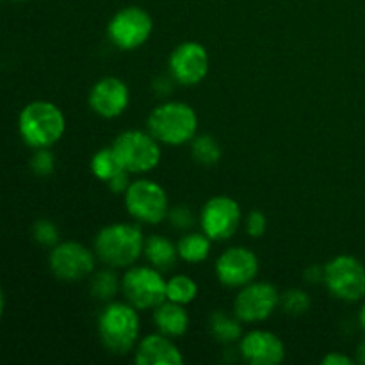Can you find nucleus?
<instances>
[{
	"label": "nucleus",
	"mask_w": 365,
	"mask_h": 365,
	"mask_svg": "<svg viewBox=\"0 0 365 365\" xmlns=\"http://www.w3.org/2000/svg\"><path fill=\"white\" fill-rule=\"evenodd\" d=\"M20 135L32 148H50L66 130L64 114L56 103L38 100L24 107L18 118Z\"/></svg>",
	"instance_id": "1"
},
{
	"label": "nucleus",
	"mask_w": 365,
	"mask_h": 365,
	"mask_svg": "<svg viewBox=\"0 0 365 365\" xmlns=\"http://www.w3.org/2000/svg\"><path fill=\"white\" fill-rule=\"evenodd\" d=\"M141 323L138 309L130 303L114 302L98 317V334L102 344L114 355H127L138 344Z\"/></svg>",
	"instance_id": "2"
},
{
	"label": "nucleus",
	"mask_w": 365,
	"mask_h": 365,
	"mask_svg": "<svg viewBox=\"0 0 365 365\" xmlns=\"http://www.w3.org/2000/svg\"><path fill=\"white\" fill-rule=\"evenodd\" d=\"M145 252L141 228L130 223H114L102 228L95 239V253L110 267L132 266Z\"/></svg>",
	"instance_id": "3"
},
{
	"label": "nucleus",
	"mask_w": 365,
	"mask_h": 365,
	"mask_svg": "<svg viewBox=\"0 0 365 365\" xmlns=\"http://www.w3.org/2000/svg\"><path fill=\"white\" fill-rule=\"evenodd\" d=\"M148 130L164 145L178 146L195 139L198 130V116L195 109L184 102H166L152 110Z\"/></svg>",
	"instance_id": "4"
},
{
	"label": "nucleus",
	"mask_w": 365,
	"mask_h": 365,
	"mask_svg": "<svg viewBox=\"0 0 365 365\" xmlns=\"http://www.w3.org/2000/svg\"><path fill=\"white\" fill-rule=\"evenodd\" d=\"M324 285L334 298L355 303L365 298V266L351 255H339L324 266Z\"/></svg>",
	"instance_id": "5"
},
{
	"label": "nucleus",
	"mask_w": 365,
	"mask_h": 365,
	"mask_svg": "<svg viewBox=\"0 0 365 365\" xmlns=\"http://www.w3.org/2000/svg\"><path fill=\"white\" fill-rule=\"evenodd\" d=\"M121 291L138 310L157 309L166 302V280L157 267L134 266L121 278Z\"/></svg>",
	"instance_id": "6"
},
{
	"label": "nucleus",
	"mask_w": 365,
	"mask_h": 365,
	"mask_svg": "<svg viewBox=\"0 0 365 365\" xmlns=\"http://www.w3.org/2000/svg\"><path fill=\"white\" fill-rule=\"evenodd\" d=\"M121 164L128 173H146L159 166V141L152 134L141 130L121 132L113 145Z\"/></svg>",
	"instance_id": "7"
},
{
	"label": "nucleus",
	"mask_w": 365,
	"mask_h": 365,
	"mask_svg": "<svg viewBox=\"0 0 365 365\" xmlns=\"http://www.w3.org/2000/svg\"><path fill=\"white\" fill-rule=\"evenodd\" d=\"M125 205L134 220L148 225L160 223L170 214L166 191L148 178L130 182L125 192Z\"/></svg>",
	"instance_id": "8"
},
{
	"label": "nucleus",
	"mask_w": 365,
	"mask_h": 365,
	"mask_svg": "<svg viewBox=\"0 0 365 365\" xmlns=\"http://www.w3.org/2000/svg\"><path fill=\"white\" fill-rule=\"evenodd\" d=\"M152 31V16L138 6L120 9L107 25V36L121 50H135L145 45Z\"/></svg>",
	"instance_id": "9"
},
{
	"label": "nucleus",
	"mask_w": 365,
	"mask_h": 365,
	"mask_svg": "<svg viewBox=\"0 0 365 365\" xmlns=\"http://www.w3.org/2000/svg\"><path fill=\"white\" fill-rule=\"evenodd\" d=\"M280 305L277 287L267 282H255L245 285L234 299V314L242 323H260L273 316Z\"/></svg>",
	"instance_id": "10"
},
{
	"label": "nucleus",
	"mask_w": 365,
	"mask_h": 365,
	"mask_svg": "<svg viewBox=\"0 0 365 365\" xmlns=\"http://www.w3.org/2000/svg\"><path fill=\"white\" fill-rule=\"evenodd\" d=\"M200 223L210 241H227L241 225V207L230 196H214L203 205Z\"/></svg>",
	"instance_id": "11"
},
{
	"label": "nucleus",
	"mask_w": 365,
	"mask_h": 365,
	"mask_svg": "<svg viewBox=\"0 0 365 365\" xmlns=\"http://www.w3.org/2000/svg\"><path fill=\"white\" fill-rule=\"evenodd\" d=\"M52 273L63 282H81L95 269V253L78 242H61L50 252Z\"/></svg>",
	"instance_id": "12"
},
{
	"label": "nucleus",
	"mask_w": 365,
	"mask_h": 365,
	"mask_svg": "<svg viewBox=\"0 0 365 365\" xmlns=\"http://www.w3.org/2000/svg\"><path fill=\"white\" fill-rule=\"evenodd\" d=\"M170 71L180 84H200L209 73V52L202 43H182L171 52Z\"/></svg>",
	"instance_id": "13"
},
{
	"label": "nucleus",
	"mask_w": 365,
	"mask_h": 365,
	"mask_svg": "<svg viewBox=\"0 0 365 365\" xmlns=\"http://www.w3.org/2000/svg\"><path fill=\"white\" fill-rule=\"evenodd\" d=\"M216 274L227 287H245L259 274V259L252 250L234 246L221 253L216 262Z\"/></svg>",
	"instance_id": "14"
},
{
	"label": "nucleus",
	"mask_w": 365,
	"mask_h": 365,
	"mask_svg": "<svg viewBox=\"0 0 365 365\" xmlns=\"http://www.w3.org/2000/svg\"><path fill=\"white\" fill-rule=\"evenodd\" d=\"M130 102L128 86L118 77H103L89 93V106L102 118H116Z\"/></svg>",
	"instance_id": "15"
},
{
	"label": "nucleus",
	"mask_w": 365,
	"mask_h": 365,
	"mask_svg": "<svg viewBox=\"0 0 365 365\" xmlns=\"http://www.w3.org/2000/svg\"><path fill=\"white\" fill-rule=\"evenodd\" d=\"M242 359L252 365H278L285 359V346L274 334L253 330L241 339Z\"/></svg>",
	"instance_id": "16"
},
{
	"label": "nucleus",
	"mask_w": 365,
	"mask_h": 365,
	"mask_svg": "<svg viewBox=\"0 0 365 365\" xmlns=\"http://www.w3.org/2000/svg\"><path fill=\"white\" fill-rule=\"evenodd\" d=\"M135 364L139 365H182V356L178 346L171 337L164 334H152L143 339L135 348Z\"/></svg>",
	"instance_id": "17"
},
{
	"label": "nucleus",
	"mask_w": 365,
	"mask_h": 365,
	"mask_svg": "<svg viewBox=\"0 0 365 365\" xmlns=\"http://www.w3.org/2000/svg\"><path fill=\"white\" fill-rule=\"evenodd\" d=\"M153 321H155L160 334L168 335L171 339L182 337L189 328V316L185 312L184 305L173 303L170 299H166V302L157 307Z\"/></svg>",
	"instance_id": "18"
},
{
	"label": "nucleus",
	"mask_w": 365,
	"mask_h": 365,
	"mask_svg": "<svg viewBox=\"0 0 365 365\" xmlns=\"http://www.w3.org/2000/svg\"><path fill=\"white\" fill-rule=\"evenodd\" d=\"M145 255L148 262L159 271H168L178 259V250L164 235H152L145 241Z\"/></svg>",
	"instance_id": "19"
},
{
	"label": "nucleus",
	"mask_w": 365,
	"mask_h": 365,
	"mask_svg": "<svg viewBox=\"0 0 365 365\" xmlns=\"http://www.w3.org/2000/svg\"><path fill=\"white\" fill-rule=\"evenodd\" d=\"M177 250L178 257L185 262H203L210 253V237L205 234H187L178 241Z\"/></svg>",
	"instance_id": "20"
},
{
	"label": "nucleus",
	"mask_w": 365,
	"mask_h": 365,
	"mask_svg": "<svg viewBox=\"0 0 365 365\" xmlns=\"http://www.w3.org/2000/svg\"><path fill=\"white\" fill-rule=\"evenodd\" d=\"M91 171L98 180L109 182L113 180L116 175H120L121 171H127L121 164L120 157L114 152V148H102L100 152H96L91 159Z\"/></svg>",
	"instance_id": "21"
},
{
	"label": "nucleus",
	"mask_w": 365,
	"mask_h": 365,
	"mask_svg": "<svg viewBox=\"0 0 365 365\" xmlns=\"http://www.w3.org/2000/svg\"><path fill=\"white\" fill-rule=\"evenodd\" d=\"M198 296V285L187 274H177L166 282V299L180 305H189Z\"/></svg>",
	"instance_id": "22"
},
{
	"label": "nucleus",
	"mask_w": 365,
	"mask_h": 365,
	"mask_svg": "<svg viewBox=\"0 0 365 365\" xmlns=\"http://www.w3.org/2000/svg\"><path fill=\"white\" fill-rule=\"evenodd\" d=\"M210 328H212L214 337L223 344H232V342L239 341L242 335L241 319L237 316H227L223 312H216L210 319Z\"/></svg>",
	"instance_id": "23"
},
{
	"label": "nucleus",
	"mask_w": 365,
	"mask_h": 365,
	"mask_svg": "<svg viewBox=\"0 0 365 365\" xmlns=\"http://www.w3.org/2000/svg\"><path fill=\"white\" fill-rule=\"evenodd\" d=\"M191 150L195 160L202 166H214L221 159V146L212 135H195L191 141Z\"/></svg>",
	"instance_id": "24"
},
{
	"label": "nucleus",
	"mask_w": 365,
	"mask_h": 365,
	"mask_svg": "<svg viewBox=\"0 0 365 365\" xmlns=\"http://www.w3.org/2000/svg\"><path fill=\"white\" fill-rule=\"evenodd\" d=\"M120 289L118 278L113 271H100L91 280V294L98 299H110Z\"/></svg>",
	"instance_id": "25"
},
{
	"label": "nucleus",
	"mask_w": 365,
	"mask_h": 365,
	"mask_svg": "<svg viewBox=\"0 0 365 365\" xmlns=\"http://www.w3.org/2000/svg\"><path fill=\"white\" fill-rule=\"evenodd\" d=\"M280 305L291 316H302L310 309V296L302 289H289L280 296Z\"/></svg>",
	"instance_id": "26"
},
{
	"label": "nucleus",
	"mask_w": 365,
	"mask_h": 365,
	"mask_svg": "<svg viewBox=\"0 0 365 365\" xmlns=\"http://www.w3.org/2000/svg\"><path fill=\"white\" fill-rule=\"evenodd\" d=\"M32 234H34V239L39 245L56 246L57 241H59V230H57L56 225L48 220L36 221L34 228H32Z\"/></svg>",
	"instance_id": "27"
},
{
	"label": "nucleus",
	"mask_w": 365,
	"mask_h": 365,
	"mask_svg": "<svg viewBox=\"0 0 365 365\" xmlns=\"http://www.w3.org/2000/svg\"><path fill=\"white\" fill-rule=\"evenodd\" d=\"M53 166H56V159L48 148H38V152L32 155L31 168L39 177H46V175L52 173Z\"/></svg>",
	"instance_id": "28"
},
{
	"label": "nucleus",
	"mask_w": 365,
	"mask_h": 365,
	"mask_svg": "<svg viewBox=\"0 0 365 365\" xmlns=\"http://www.w3.org/2000/svg\"><path fill=\"white\" fill-rule=\"evenodd\" d=\"M266 230H267L266 216H264L260 210H252L248 220H246V232H248V235L259 239L266 234Z\"/></svg>",
	"instance_id": "29"
},
{
	"label": "nucleus",
	"mask_w": 365,
	"mask_h": 365,
	"mask_svg": "<svg viewBox=\"0 0 365 365\" xmlns=\"http://www.w3.org/2000/svg\"><path fill=\"white\" fill-rule=\"evenodd\" d=\"M168 217L173 221V225L177 228H189L192 225V216L187 207H177V209L170 210Z\"/></svg>",
	"instance_id": "30"
},
{
	"label": "nucleus",
	"mask_w": 365,
	"mask_h": 365,
	"mask_svg": "<svg viewBox=\"0 0 365 365\" xmlns=\"http://www.w3.org/2000/svg\"><path fill=\"white\" fill-rule=\"evenodd\" d=\"M107 185H109V189L113 192H118V195H125V192H127V189H128V185H130V180H128V171H121V173L116 175L113 180L107 182Z\"/></svg>",
	"instance_id": "31"
},
{
	"label": "nucleus",
	"mask_w": 365,
	"mask_h": 365,
	"mask_svg": "<svg viewBox=\"0 0 365 365\" xmlns=\"http://www.w3.org/2000/svg\"><path fill=\"white\" fill-rule=\"evenodd\" d=\"M323 365H353V360L342 353H330L323 359Z\"/></svg>",
	"instance_id": "32"
},
{
	"label": "nucleus",
	"mask_w": 365,
	"mask_h": 365,
	"mask_svg": "<svg viewBox=\"0 0 365 365\" xmlns=\"http://www.w3.org/2000/svg\"><path fill=\"white\" fill-rule=\"evenodd\" d=\"M356 360H359V364L365 365V341L359 346V349H356Z\"/></svg>",
	"instance_id": "33"
},
{
	"label": "nucleus",
	"mask_w": 365,
	"mask_h": 365,
	"mask_svg": "<svg viewBox=\"0 0 365 365\" xmlns=\"http://www.w3.org/2000/svg\"><path fill=\"white\" fill-rule=\"evenodd\" d=\"M359 321H360V327H362V330L365 331V302H364L362 309H360V312H359Z\"/></svg>",
	"instance_id": "34"
},
{
	"label": "nucleus",
	"mask_w": 365,
	"mask_h": 365,
	"mask_svg": "<svg viewBox=\"0 0 365 365\" xmlns=\"http://www.w3.org/2000/svg\"><path fill=\"white\" fill-rule=\"evenodd\" d=\"M4 312V294H2V289H0V316Z\"/></svg>",
	"instance_id": "35"
}]
</instances>
